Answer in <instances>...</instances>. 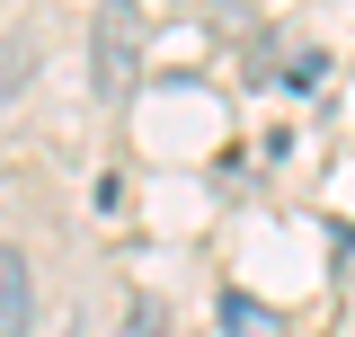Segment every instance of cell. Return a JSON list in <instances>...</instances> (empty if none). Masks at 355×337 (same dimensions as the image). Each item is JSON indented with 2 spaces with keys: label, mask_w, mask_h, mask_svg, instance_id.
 Listing matches in <instances>:
<instances>
[{
  "label": "cell",
  "mask_w": 355,
  "mask_h": 337,
  "mask_svg": "<svg viewBox=\"0 0 355 337\" xmlns=\"http://www.w3.org/2000/svg\"><path fill=\"white\" fill-rule=\"evenodd\" d=\"M320 80H329V53H293V71H284V89H302V98H311Z\"/></svg>",
  "instance_id": "cell-5"
},
{
  "label": "cell",
  "mask_w": 355,
  "mask_h": 337,
  "mask_svg": "<svg viewBox=\"0 0 355 337\" xmlns=\"http://www.w3.org/2000/svg\"><path fill=\"white\" fill-rule=\"evenodd\" d=\"M89 89H98V107H125L142 89V0H98V18H89Z\"/></svg>",
  "instance_id": "cell-1"
},
{
  "label": "cell",
  "mask_w": 355,
  "mask_h": 337,
  "mask_svg": "<svg viewBox=\"0 0 355 337\" xmlns=\"http://www.w3.org/2000/svg\"><path fill=\"white\" fill-rule=\"evenodd\" d=\"M36 62H44V36H36V27H18V36L0 44V107L27 89V71H36Z\"/></svg>",
  "instance_id": "cell-3"
},
{
  "label": "cell",
  "mask_w": 355,
  "mask_h": 337,
  "mask_svg": "<svg viewBox=\"0 0 355 337\" xmlns=\"http://www.w3.org/2000/svg\"><path fill=\"white\" fill-rule=\"evenodd\" d=\"M133 337H160V302L151 293H133Z\"/></svg>",
  "instance_id": "cell-6"
},
{
  "label": "cell",
  "mask_w": 355,
  "mask_h": 337,
  "mask_svg": "<svg viewBox=\"0 0 355 337\" xmlns=\"http://www.w3.org/2000/svg\"><path fill=\"white\" fill-rule=\"evenodd\" d=\"M222 329L231 337H275V311H258L249 293H222Z\"/></svg>",
  "instance_id": "cell-4"
},
{
  "label": "cell",
  "mask_w": 355,
  "mask_h": 337,
  "mask_svg": "<svg viewBox=\"0 0 355 337\" xmlns=\"http://www.w3.org/2000/svg\"><path fill=\"white\" fill-rule=\"evenodd\" d=\"M0 337H36V275L9 240H0Z\"/></svg>",
  "instance_id": "cell-2"
}]
</instances>
